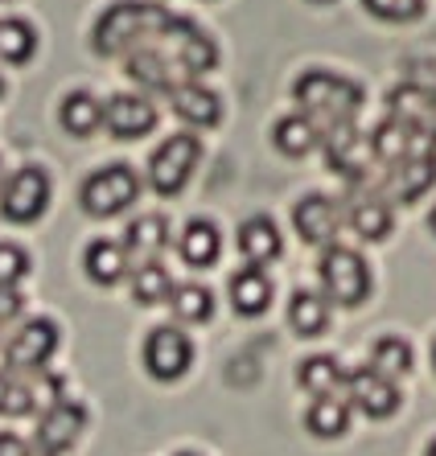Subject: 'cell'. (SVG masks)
I'll use <instances>...</instances> for the list:
<instances>
[{"label": "cell", "mask_w": 436, "mask_h": 456, "mask_svg": "<svg viewBox=\"0 0 436 456\" xmlns=\"http://www.w3.org/2000/svg\"><path fill=\"white\" fill-rule=\"evenodd\" d=\"M169 21H173V12L152 4V0H119V4H111L95 21L91 45L103 58H128L132 50L157 42L160 29Z\"/></svg>", "instance_id": "1"}, {"label": "cell", "mask_w": 436, "mask_h": 456, "mask_svg": "<svg viewBox=\"0 0 436 456\" xmlns=\"http://www.w3.org/2000/svg\"><path fill=\"white\" fill-rule=\"evenodd\" d=\"M292 99L321 132L338 124H354L362 111V86L354 78L333 75V70H305L292 86Z\"/></svg>", "instance_id": "2"}, {"label": "cell", "mask_w": 436, "mask_h": 456, "mask_svg": "<svg viewBox=\"0 0 436 456\" xmlns=\"http://www.w3.org/2000/svg\"><path fill=\"white\" fill-rule=\"evenodd\" d=\"M321 152H325V165L330 173H338L354 193L358 190H374L371 181V136H362L354 124H338V127H325L321 132Z\"/></svg>", "instance_id": "3"}, {"label": "cell", "mask_w": 436, "mask_h": 456, "mask_svg": "<svg viewBox=\"0 0 436 456\" xmlns=\"http://www.w3.org/2000/svg\"><path fill=\"white\" fill-rule=\"evenodd\" d=\"M317 276H321V288L333 305H362L371 297V267L362 259L354 247H341V243H330L321 251V264H317Z\"/></svg>", "instance_id": "4"}, {"label": "cell", "mask_w": 436, "mask_h": 456, "mask_svg": "<svg viewBox=\"0 0 436 456\" xmlns=\"http://www.w3.org/2000/svg\"><path fill=\"white\" fill-rule=\"evenodd\" d=\"M140 198V177L132 165H103L83 181L78 190V206L91 218H116Z\"/></svg>", "instance_id": "5"}, {"label": "cell", "mask_w": 436, "mask_h": 456, "mask_svg": "<svg viewBox=\"0 0 436 456\" xmlns=\"http://www.w3.org/2000/svg\"><path fill=\"white\" fill-rule=\"evenodd\" d=\"M198 157H202V140L193 132H173L149 157V185L160 198H177L185 190V181L193 177V169H198Z\"/></svg>", "instance_id": "6"}, {"label": "cell", "mask_w": 436, "mask_h": 456, "mask_svg": "<svg viewBox=\"0 0 436 456\" xmlns=\"http://www.w3.org/2000/svg\"><path fill=\"white\" fill-rule=\"evenodd\" d=\"M53 350H58V325L45 317L37 321H25V325H17V330L4 338V346H0V354H4V370L9 374H42L45 366H50Z\"/></svg>", "instance_id": "7"}, {"label": "cell", "mask_w": 436, "mask_h": 456, "mask_svg": "<svg viewBox=\"0 0 436 456\" xmlns=\"http://www.w3.org/2000/svg\"><path fill=\"white\" fill-rule=\"evenodd\" d=\"M157 45L185 70V78H202L218 66V45H214L193 21H185V17H173V21L160 29Z\"/></svg>", "instance_id": "8"}, {"label": "cell", "mask_w": 436, "mask_h": 456, "mask_svg": "<svg viewBox=\"0 0 436 456\" xmlns=\"http://www.w3.org/2000/svg\"><path fill=\"white\" fill-rule=\"evenodd\" d=\"M50 210V177L42 165H25L0 185V214L9 223H37Z\"/></svg>", "instance_id": "9"}, {"label": "cell", "mask_w": 436, "mask_h": 456, "mask_svg": "<svg viewBox=\"0 0 436 456\" xmlns=\"http://www.w3.org/2000/svg\"><path fill=\"white\" fill-rule=\"evenodd\" d=\"M432 185H436V149H428L391 165V169H383V177L374 181V193H383L391 202H415Z\"/></svg>", "instance_id": "10"}, {"label": "cell", "mask_w": 436, "mask_h": 456, "mask_svg": "<svg viewBox=\"0 0 436 456\" xmlns=\"http://www.w3.org/2000/svg\"><path fill=\"white\" fill-rule=\"evenodd\" d=\"M346 399L362 415H371V419H387V415L399 411V387H395V379L374 370V366L346 370Z\"/></svg>", "instance_id": "11"}, {"label": "cell", "mask_w": 436, "mask_h": 456, "mask_svg": "<svg viewBox=\"0 0 436 456\" xmlns=\"http://www.w3.org/2000/svg\"><path fill=\"white\" fill-rule=\"evenodd\" d=\"M190 362H193L190 338L181 330H173V325H160V330H152L149 338H144V370L157 382L181 379V374L190 370Z\"/></svg>", "instance_id": "12"}, {"label": "cell", "mask_w": 436, "mask_h": 456, "mask_svg": "<svg viewBox=\"0 0 436 456\" xmlns=\"http://www.w3.org/2000/svg\"><path fill=\"white\" fill-rule=\"evenodd\" d=\"M341 218H346V210H341L333 198H325V193H308V198H300V202L292 206V226H297L300 243L321 247V251L338 239Z\"/></svg>", "instance_id": "13"}, {"label": "cell", "mask_w": 436, "mask_h": 456, "mask_svg": "<svg viewBox=\"0 0 436 456\" xmlns=\"http://www.w3.org/2000/svg\"><path fill=\"white\" fill-rule=\"evenodd\" d=\"M124 62H128L124 70H128L132 83H140L144 91H160V95H169L173 86H181V83H198V78H185V70H181V66L173 62V58L160 50L157 42L132 50Z\"/></svg>", "instance_id": "14"}, {"label": "cell", "mask_w": 436, "mask_h": 456, "mask_svg": "<svg viewBox=\"0 0 436 456\" xmlns=\"http://www.w3.org/2000/svg\"><path fill=\"white\" fill-rule=\"evenodd\" d=\"M86 428V411L75 399H53L37 419V448H45L50 456L66 452L78 440V432Z\"/></svg>", "instance_id": "15"}, {"label": "cell", "mask_w": 436, "mask_h": 456, "mask_svg": "<svg viewBox=\"0 0 436 456\" xmlns=\"http://www.w3.org/2000/svg\"><path fill=\"white\" fill-rule=\"evenodd\" d=\"M428 149H436V140L428 136V132H412V127H404L399 119H383V124L371 132L374 165H383V169H391V165L415 157V152H428Z\"/></svg>", "instance_id": "16"}, {"label": "cell", "mask_w": 436, "mask_h": 456, "mask_svg": "<svg viewBox=\"0 0 436 456\" xmlns=\"http://www.w3.org/2000/svg\"><path fill=\"white\" fill-rule=\"evenodd\" d=\"M103 124L116 140H140L157 127V107L140 95H111L103 103Z\"/></svg>", "instance_id": "17"}, {"label": "cell", "mask_w": 436, "mask_h": 456, "mask_svg": "<svg viewBox=\"0 0 436 456\" xmlns=\"http://www.w3.org/2000/svg\"><path fill=\"white\" fill-rule=\"evenodd\" d=\"M346 223L366 243H383L391 234V202L374 190H358L350 198V206H346Z\"/></svg>", "instance_id": "18"}, {"label": "cell", "mask_w": 436, "mask_h": 456, "mask_svg": "<svg viewBox=\"0 0 436 456\" xmlns=\"http://www.w3.org/2000/svg\"><path fill=\"white\" fill-rule=\"evenodd\" d=\"M387 119H399L412 132H428L432 136V86L399 83L387 95Z\"/></svg>", "instance_id": "19"}, {"label": "cell", "mask_w": 436, "mask_h": 456, "mask_svg": "<svg viewBox=\"0 0 436 456\" xmlns=\"http://www.w3.org/2000/svg\"><path fill=\"white\" fill-rule=\"evenodd\" d=\"M165 99L190 127H218V119H223V99L206 91L202 83H181Z\"/></svg>", "instance_id": "20"}, {"label": "cell", "mask_w": 436, "mask_h": 456, "mask_svg": "<svg viewBox=\"0 0 436 456\" xmlns=\"http://www.w3.org/2000/svg\"><path fill=\"white\" fill-rule=\"evenodd\" d=\"M239 251H243L247 264H272V259H280V251H284V239H280L276 223L267 218V214H251L243 226H239Z\"/></svg>", "instance_id": "21"}, {"label": "cell", "mask_w": 436, "mask_h": 456, "mask_svg": "<svg viewBox=\"0 0 436 456\" xmlns=\"http://www.w3.org/2000/svg\"><path fill=\"white\" fill-rule=\"evenodd\" d=\"M83 267H86V276L95 280V284L111 288L119 284V280L128 276V267H132V255L124 243H111V239H95V243L83 251Z\"/></svg>", "instance_id": "22"}, {"label": "cell", "mask_w": 436, "mask_h": 456, "mask_svg": "<svg viewBox=\"0 0 436 456\" xmlns=\"http://www.w3.org/2000/svg\"><path fill=\"white\" fill-rule=\"evenodd\" d=\"M231 305L239 317H259L272 305V280L264 276V267L247 264L231 276Z\"/></svg>", "instance_id": "23"}, {"label": "cell", "mask_w": 436, "mask_h": 456, "mask_svg": "<svg viewBox=\"0 0 436 456\" xmlns=\"http://www.w3.org/2000/svg\"><path fill=\"white\" fill-rule=\"evenodd\" d=\"M177 251H181V259H185V267L202 272V267L218 264V255H223V234H218L214 223H206V218H193V223L181 231Z\"/></svg>", "instance_id": "24"}, {"label": "cell", "mask_w": 436, "mask_h": 456, "mask_svg": "<svg viewBox=\"0 0 436 456\" xmlns=\"http://www.w3.org/2000/svg\"><path fill=\"white\" fill-rule=\"evenodd\" d=\"M165 243H169V223H165V214H140V218L128 223V231H124V247H128V255L140 259V264L157 259V251Z\"/></svg>", "instance_id": "25"}, {"label": "cell", "mask_w": 436, "mask_h": 456, "mask_svg": "<svg viewBox=\"0 0 436 456\" xmlns=\"http://www.w3.org/2000/svg\"><path fill=\"white\" fill-rule=\"evenodd\" d=\"M305 428L317 440H338V436H346V428H350V399H341V395H321V399H313V407L305 411Z\"/></svg>", "instance_id": "26"}, {"label": "cell", "mask_w": 436, "mask_h": 456, "mask_svg": "<svg viewBox=\"0 0 436 456\" xmlns=\"http://www.w3.org/2000/svg\"><path fill=\"white\" fill-rule=\"evenodd\" d=\"M272 144H276L284 157H305V152H313L321 144V127L313 124L305 111H292V116L276 119V127H272Z\"/></svg>", "instance_id": "27"}, {"label": "cell", "mask_w": 436, "mask_h": 456, "mask_svg": "<svg viewBox=\"0 0 436 456\" xmlns=\"http://www.w3.org/2000/svg\"><path fill=\"white\" fill-rule=\"evenodd\" d=\"M297 382L313 395V399H321V395L346 391V370H341L330 354H313V358H305L297 366Z\"/></svg>", "instance_id": "28"}, {"label": "cell", "mask_w": 436, "mask_h": 456, "mask_svg": "<svg viewBox=\"0 0 436 456\" xmlns=\"http://www.w3.org/2000/svg\"><path fill=\"white\" fill-rule=\"evenodd\" d=\"M288 325H292L300 338H317V333H325V325H330V305H325V297L300 288L297 297L288 300Z\"/></svg>", "instance_id": "29"}, {"label": "cell", "mask_w": 436, "mask_h": 456, "mask_svg": "<svg viewBox=\"0 0 436 456\" xmlns=\"http://www.w3.org/2000/svg\"><path fill=\"white\" fill-rule=\"evenodd\" d=\"M58 119H62V127L70 136H91V132H99V124H103V103H99L95 95H86V91H75V95L62 99Z\"/></svg>", "instance_id": "30"}, {"label": "cell", "mask_w": 436, "mask_h": 456, "mask_svg": "<svg viewBox=\"0 0 436 456\" xmlns=\"http://www.w3.org/2000/svg\"><path fill=\"white\" fill-rule=\"evenodd\" d=\"M173 276H169V267L157 264V259H149V264H136V272H132V300L136 305H160V300H169L173 297Z\"/></svg>", "instance_id": "31"}, {"label": "cell", "mask_w": 436, "mask_h": 456, "mask_svg": "<svg viewBox=\"0 0 436 456\" xmlns=\"http://www.w3.org/2000/svg\"><path fill=\"white\" fill-rule=\"evenodd\" d=\"M33 50H37L33 25L21 21V17H4V21H0V58L9 66H21L33 58Z\"/></svg>", "instance_id": "32"}, {"label": "cell", "mask_w": 436, "mask_h": 456, "mask_svg": "<svg viewBox=\"0 0 436 456\" xmlns=\"http://www.w3.org/2000/svg\"><path fill=\"white\" fill-rule=\"evenodd\" d=\"M173 317L177 321H190V325H198V321H210L214 313V292L206 284H177L173 288Z\"/></svg>", "instance_id": "33"}, {"label": "cell", "mask_w": 436, "mask_h": 456, "mask_svg": "<svg viewBox=\"0 0 436 456\" xmlns=\"http://www.w3.org/2000/svg\"><path fill=\"white\" fill-rule=\"evenodd\" d=\"M371 366L387 379H404L412 374V346L404 338H379L371 350Z\"/></svg>", "instance_id": "34"}, {"label": "cell", "mask_w": 436, "mask_h": 456, "mask_svg": "<svg viewBox=\"0 0 436 456\" xmlns=\"http://www.w3.org/2000/svg\"><path fill=\"white\" fill-rule=\"evenodd\" d=\"M33 403H37V395H33L29 382H25L21 374L0 370V415H9V419H21V415L33 411Z\"/></svg>", "instance_id": "35"}, {"label": "cell", "mask_w": 436, "mask_h": 456, "mask_svg": "<svg viewBox=\"0 0 436 456\" xmlns=\"http://www.w3.org/2000/svg\"><path fill=\"white\" fill-rule=\"evenodd\" d=\"M366 4V12L371 17H379V21H415L420 12H424V0H362Z\"/></svg>", "instance_id": "36"}, {"label": "cell", "mask_w": 436, "mask_h": 456, "mask_svg": "<svg viewBox=\"0 0 436 456\" xmlns=\"http://www.w3.org/2000/svg\"><path fill=\"white\" fill-rule=\"evenodd\" d=\"M29 276V255L17 243H0V288H17Z\"/></svg>", "instance_id": "37"}, {"label": "cell", "mask_w": 436, "mask_h": 456, "mask_svg": "<svg viewBox=\"0 0 436 456\" xmlns=\"http://www.w3.org/2000/svg\"><path fill=\"white\" fill-rule=\"evenodd\" d=\"M21 308H25V297L17 288H0V338L9 333L12 321L21 317Z\"/></svg>", "instance_id": "38"}, {"label": "cell", "mask_w": 436, "mask_h": 456, "mask_svg": "<svg viewBox=\"0 0 436 456\" xmlns=\"http://www.w3.org/2000/svg\"><path fill=\"white\" fill-rule=\"evenodd\" d=\"M0 456H50V452H45V448H29L12 432H0Z\"/></svg>", "instance_id": "39"}, {"label": "cell", "mask_w": 436, "mask_h": 456, "mask_svg": "<svg viewBox=\"0 0 436 456\" xmlns=\"http://www.w3.org/2000/svg\"><path fill=\"white\" fill-rule=\"evenodd\" d=\"M432 140H436V86H432Z\"/></svg>", "instance_id": "40"}, {"label": "cell", "mask_w": 436, "mask_h": 456, "mask_svg": "<svg viewBox=\"0 0 436 456\" xmlns=\"http://www.w3.org/2000/svg\"><path fill=\"white\" fill-rule=\"evenodd\" d=\"M428 226H432V234H436V206H432V214H428Z\"/></svg>", "instance_id": "41"}, {"label": "cell", "mask_w": 436, "mask_h": 456, "mask_svg": "<svg viewBox=\"0 0 436 456\" xmlns=\"http://www.w3.org/2000/svg\"><path fill=\"white\" fill-rule=\"evenodd\" d=\"M424 456H436V440H432V444H428V452Z\"/></svg>", "instance_id": "42"}, {"label": "cell", "mask_w": 436, "mask_h": 456, "mask_svg": "<svg viewBox=\"0 0 436 456\" xmlns=\"http://www.w3.org/2000/svg\"><path fill=\"white\" fill-rule=\"evenodd\" d=\"M432 366H436V341H432Z\"/></svg>", "instance_id": "43"}, {"label": "cell", "mask_w": 436, "mask_h": 456, "mask_svg": "<svg viewBox=\"0 0 436 456\" xmlns=\"http://www.w3.org/2000/svg\"><path fill=\"white\" fill-rule=\"evenodd\" d=\"M313 4H330V0H313Z\"/></svg>", "instance_id": "44"}, {"label": "cell", "mask_w": 436, "mask_h": 456, "mask_svg": "<svg viewBox=\"0 0 436 456\" xmlns=\"http://www.w3.org/2000/svg\"><path fill=\"white\" fill-rule=\"evenodd\" d=\"M0 95H4V78H0Z\"/></svg>", "instance_id": "45"}, {"label": "cell", "mask_w": 436, "mask_h": 456, "mask_svg": "<svg viewBox=\"0 0 436 456\" xmlns=\"http://www.w3.org/2000/svg\"><path fill=\"white\" fill-rule=\"evenodd\" d=\"M0 185H4V169H0Z\"/></svg>", "instance_id": "46"}, {"label": "cell", "mask_w": 436, "mask_h": 456, "mask_svg": "<svg viewBox=\"0 0 436 456\" xmlns=\"http://www.w3.org/2000/svg\"><path fill=\"white\" fill-rule=\"evenodd\" d=\"M181 456H190V452H181Z\"/></svg>", "instance_id": "47"}]
</instances>
